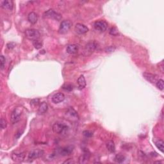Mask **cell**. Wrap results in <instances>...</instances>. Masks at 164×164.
<instances>
[{
  "instance_id": "cell-1",
  "label": "cell",
  "mask_w": 164,
  "mask_h": 164,
  "mask_svg": "<svg viewBox=\"0 0 164 164\" xmlns=\"http://www.w3.org/2000/svg\"><path fill=\"white\" fill-rule=\"evenodd\" d=\"M22 112L23 108L22 106H17L15 108L12 112L11 116H10V120H11L12 124H15L19 121Z\"/></svg>"
},
{
  "instance_id": "cell-2",
  "label": "cell",
  "mask_w": 164,
  "mask_h": 164,
  "mask_svg": "<svg viewBox=\"0 0 164 164\" xmlns=\"http://www.w3.org/2000/svg\"><path fill=\"white\" fill-rule=\"evenodd\" d=\"M69 130V127L62 122H56L53 126V131L57 134H63Z\"/></svg>"
},
{
  "instance_id": "cell-3",
  "label": "cell",
  "mask_w": 164,
  "mask_h": 164,
  "mask_svg": "<svg viewBox=\"0 0 164 164\" xmlns=\"http://www.w3.org/2000/svg\"><path fill=\"white\" fill-rule=\"evenodd\" d=\"M25 36L28 39L35 40H38L40 37V33L37 30L35 29H27L25 31Z\"/></svg>"
},
{
  "instance_id": "cell-4",
  "label": "cell",
  "mask_w": 164,
  "mask_h": 164,
  "mask_svg": "<svg viewBox=\"0 0 164 164\" xmlns=\"http://www.w3.org/2000/svg\"><path fill=\"white\" fill-rule=\"evenodd\" d=\"M44 17L49 18V19H53L56 20H60L62 19V15L56 12L53 9H50L48 11L45 12L43 14Z\"/></svg>"
},
{
  "instance_id": "cell-5",
  "label": "cell",
  "mask_w": 164,
  "mask_h": 164,
  "mask_svg": "<svg viewBox=\"0 0 164 164\" xmlns=\"http://www.w3.org/2000/svg\"><path fill=\"white\" fill-rule=\"evenodd\" d=\"M66 119L72 122H76L79 120V116L77 112L74 110L73 108H69L65 112Z\"/></svg>"
},
{
  "instance_id": "cell-6",
  "label": "cell",
  "mask_w": 164,
  "mask_h": 164,
  "mask_svg": "<svg viewBox=\"0 0 164 164\" xmlns=\"http://www.w3.org/2000/svg\"><path fill=\"white\" fill-rule=\"evenodd\" d=\"M72 26V22L69 20H64L60 23L59 27L58 32L60 34H65L71 29Z\"/></svg>"
},
{
  "instance_id": "cell-7",
  "label": "cell",
  "mask_w": 164,
  "mask_h": 164,
  "mask_svg": "<svg viewBox=\"0 0 164 164\" xmlns=\"http://www.w3.org/2000/svg\"><path fill=\"white\" fill-rule=\"evenodd\" d=\"M97 48V45L95 42H91L87 43L85 46L84 50H83V55L85 56H89L91 55L92 53L94 52Z\"/></svg>"
},
{
  "instance_id": "cell-8",
  "label": "cell",
  "mask_w": 164,
  "mask_h": 164,
  "mask_svg": "<svg viewBox=\"0 0 164 164\" xmlns=\"http://www.w3.org/2000/svg\"><path fill=\"white\" fill-rule=\"evenodd\" d=\"M44 154V151L41 149H34L31 151L28 154V160L32 161L35 159L42 157Z\"/></svg>"
},
{
  "instance_id": "cell-9",
  "label": "cell",
  "mask_w": 164,
  "mask_h": 164,
  "mask_svg": "<svg viewBox=\"0 0 164 164\" xmlns=\"http://www.w3.org/2000/svg\"><path fill=\"white\" fill-rule=\"evenodd\" d=\"M94 28L100 32H103L106 31L108 28V24L104 20H97L94 24Z\"/></svg>"
},
{
  "instance_id": "cell-10",
  "label": "cell",
  "mask_w": 164,
  "mask_h": 164,
  "mask_svg": "<svg viewBox=\"0 0 164 164\" xmlns=\"http://www.w3.org/2000/svg\"><path fill=\"white\" fill-rule=\"evenodd\" d=\"M74 30L78 34L83 35L89 32V28L81 23H77L74 27Z\"/></svg>"
},
{
  "instance_id": "cell-11",
  "label": "cell",
  "mask_w": 164,
  "mask_h": 164,
  "mask_svg": "<svg viewBox=\"0 0 164 164\" xmlns=\"http://www.w3.org/2000/svg\"><path fill=\"white\" fill-rule=\"evenodd\" d=\"M26 156V154L24 152L21 153H14L12 155V160L15 162H22L24 161Z\"/></svg>"
},
{
  "instance_id": "cell-12",
  "label": "cell",
  "mask_w": 164,
  "mask_h": 164,
  "mask_svg": "<svg viewBox=\"0 0 164 164\" xmlns=\"http://www.w3.org/2000/svg\"><path fill=\"white\" fill-rule=\"evenodd\" d=\"M73 145H67L65 147H62L59 149V154L62 156H67L71 155L74 150Z\"/></svg>"
},
{
  "instance_id": "cell-13",
  "label": "cell",
  "mask_w": 164,
  "mask_h": 164,
  "mask_svg": "<svg viewBox=\"0 0 164 164\" xmlns=\"http://www.w3.org/2000/svg\"><path fill=\"white\" fill-rule=\"evenodd\" d=\"M65 98V95L63 93L59 92V93H56L53 95L52 97V101L55 104L60 103V102L63 101Z\"/></svg>"
},
{
  "instance_id": "cell-14",
  "label": "cell",
  "mask_w": 164,
  "mask_h": 164,
  "mask_svg": "<svg viewBox=\"0 0 164 164\" xmlns=\"http://www.w3.org/2000/svg\"><path fill=\"white\" fill-rule=\"evenodd\" d=\"M90 157H91V154L88 150L84 151L83 155H81L79 158V163H86L89 161Z\"/></svg>"
},
{
  "instance_id": "cell-15",
  "label": "cell",
  "mask_w": 164,
  "mask_h": 164,
  "mask_svg": "<svg viewBox=\"0 0 164 164\" xmlns=\"http://www.w3.org/2000/svg\"><path fill=\"white\" fill-rule=\"evenodd\" d=\"M143 76L144 77V78L147 80L148 81H149L151 83H156L157 81V77L156 76L154 75V74L149 73H144L143 74Z\"/></svg>"
},
{
  "instance_id": "cell-16",
  "label": "cell",
  "mask_w": 164,
  "mask_h": 164,
  "mask_svg": "<svg viewBox=\"0 0 164 164\" xmlns=\"http://www.w3.org/2000/svg\"><path fill=\"white\" fill-rule=\"evenodd\" d=\"M1 6L5 10H12L13 9V1L11 0H5L1 1Z\"/></svg>"
},
{
  "instance_id": "cell-17",
  "label": "cell",
  "mask_w": 164,
  "mask_h": 164,
  "mask_svg": "<svg viewBox=\"0 0 164 164\" xmlns=\"http://www.w3.org/2000/svg\"><path fill=\"white\" fill-rule=\"evenodd\" d=\"M28 20L31 24H35V23H37L38 20V15L34 12H30L28 15Z\"/></svg>"
},
{
  "instance_id": "cell-18",
  "label": "cell",
  "mask_w": 164,
  "mask_h": 164,
  "mask_svg": "<svg viewBox=\"0 0 164 164\" xmlns=\"http://www.w3.org/2000/svg\"><path fill=\"white\" fill-rule=\"evenodd\" d=\"M79 50V46L76 44H69L67 46V47L66 49V51L69 54H75L77 52H78V51Z\"/></svg>"
},
{
  "instance_id": "cell-19",
  "label": "cell",
  "mask_w": 164,
  "mask_h": 164,
  "mask_svg": "<svg viewBox=\"0 0 164 164\" xmlns=\"http://www.w3.org/2000/svg\"><path fill=\"white\" fill-rule=\"evenodd\" d=\"M48 105L45 102H43L41 103L38 108V113L40 115H42L45 114V113L48 111Z\"/></svg>"
},
{
  "instance_id": "cell-20",
  "label": "cell",
  "mask_w": 164,
  "mask_h": 164,
  "mask_svg": "<svg viewBox=\"0 0 164 164\" xmlns=\"http://www.w3.org/2000/svg\"><path fill=\"white\" fill-rule=\"evenodd\" d=\"M78 85L79 89H83L86 87V80L83 75H81L78 79Z\"/></svg>"
},
{
  "instance_id": "cell-21",
  "label": "cell",
  "mask_w": 164,
  "mask_h": 164,
  "mask_svg": "<svg viewBox=\"0 0 164 164\" xmlns=\"http://www.w3.org/2000/svg\"><path fill=\"white\" fill-rule=\"evenodd\" d=\"M106 146L108 151L110 153H113L115 151V145L114 141L112 140L107 141L106 143Z\"/></svg>"
},
{
  "instance_id": "cell-22",
  "label": "cell",
  "mask_w": 164,
  "mask_h": 164,
  "mask_svg": "<svg viewBox=\"0 0 164 164\" xmlns=\"http://www.w3.org/2000/svg\"><path fill=\"white\" fill-rule=\"evenodd\" d=\"M124 160H125V156L123 155H121V154H118V155H117L115 156V158H114V160L115 162L119 163H122L123 161H124Z\"/></svg>"
},
{
  "instance_id": "cell-23",
  "label": "cell",
  "mask_w": 164,
  "mask_h": 164,
  "mask_svg": "<svg viewBox=\"0 0 164 164\" xmlns=\"http://www.w3.org/2000/svg\"><path fill=\"white\" fill-rule=\"evenodd\" d=\"M163 141L162 140H158L156 141V142H155V145L156 147H157V148L159 150H160L161 153H163V149H164V147H163Z\"/></svg>"
},
{
  "instance_id": "cell-24",
  "label": "cell",
  "mask_w": 164,
  "mask_h": 164,
  "mask_svg": "<svg viewBox=\"0 0 164 164\" xmlns=\"http://www.w3.org/2000/svg\"><path fill=\"white\" fill-rule=\"evenodd\" d=\"M33 45L34 46V48L37 50H39V49L42 48V42L40 40H35L33 41Z\"/></svg>"
},
{
  "instance_id": "cell-25",
  "label": "cell",
  "mask_w": 164,
  "mask_h": 164,
  "mask_svg": "<svg viewBox=\"0 0 164 164\" xmlns=\"http://www.w3.org/2000/svg\"><path fill=\"white\" fill-rule=\"evenodd\" d=\"M156 87L160 91H163V79H158V80L156 81Z\"/></svg>"
},
{
  "instance_id": "cell-26",
  "label": "cell",
  "mask_w": 164,
  "mask_h": 164,
  "mask_svg": "<svg viewBox=\"0 0 164 164\" xmlns=\"http://www.w3.org/2000/svg\"><path fill=\"white\" fill-rule=\"evenodd\" d=\"M63 89L65 90L66 91H68V92H71L73 91V86L71 84H69V83H65L64 84L63 87H62Z\"/></svg>"
},
{
  "instance_id": "cell-27",
  "label": "cell",
  "mask_w": 164,
  "mask_h": 164,
  "mask_svg": "<svg viewBox=\"0 0 164 164\" xmlns=\"http://www.w3.org/2000/svg\"><path fill=\"white\" fill-rule=\"evenodd\" d=\"M110 34L114 36H116L118 34H119V31H118V29L117 28L115 27H112L111 28V29L110 30Z\"/></svg>"
},
{
  "instance_id": "cell-28",
  "label": "cell",
  "mask_w": 164,
  "mask_h": 164,
  "mask_svg": "<svg viewBox=\"0 0 164 164\" xmlns=\"http://www.w3.org/2000/svg\"><path fill=\"white\" fill-rule=\"evenodd\" d=\"M83 135L87 138H91L93 136V133L89 130H85L83 132Z\"/></svg>"
},
{
  "instance_id": "cell-29",
  "label": "cell",
  "mask_w": 164,
  "mask_h": 164,
  "mask_svg": "<svg viewBox=\"0 0 164 164\" xmlns=\"http://www.w3.org/2000/svg\"><path fill=\"white\" fill-rule=\"evenodd\" d=\"M0 124H1V129H5V128H7V125L6 120L4 119L3 118H2V119H1V122H0Z\"/></svg>"
},
{
  "instance_id": "cell-30",
  "label": "cell",
  "mask_w": 164,
  "mask_h": 164,
  "mask_svg": "<svg viewBox=\"0 0 164 164\" xmlns=\"http://www.w3.org/2000/svg\"><path fill=\"white\" fill-rule=\"evenodd\" d=\"M1 69H3L4 68L5 65V62H6V59H5V56L3 55H1Z\"/></svg>"
},
{
  "instance_id": "cell-31",
  "label": "cell",
  "mask_w": 164,
  "mask_h": 164,
  "mask_svg": "<svg viewBox=\"0 0 164 164\" xmlns=\"http://www.w3.org/2000/svg\"><path fill=\"white\" fill-rule=\"evenodd\" d=\"M7 48L9 49V50H12V49L14 48L15 46V44L14 42H9L7 44Z\"/></svg>"
},
{
  "instance_id": "cell-32",
  "label": "cell",
  "mask_w": 164,
  "mask_h": 164,
  "mask_svg": "<svg viewBox=\"0 0 164 164\" xmlns=\"http://www.w3.org/2000/svg\"><path fill=\"white\" fill-rule=\"evenodd\" d=\"M115 50V47H113V46H110V47L106 48V52H112V51H114Z\"/></svg>"
},
{
  "instance_id": "cell-33",
  "label": "cell",
  "mask_w": 164,
  "mask_h": 164,
  "mask_svg": "<svg viewBox=\"0 0 164 164\" xmlns=\"http://www.w3.org/2000/svg\"><path fill=\"white\" fill-rule=\"evenodd\" d=\"M74 161H73L72 159H69V160L65 161L63 162V163H74Z\"/></svg>"
},
{
  "instance_id": "cell-34",
  "label": "cell",
  "mask_w": 164,
  "mask_h": 164,
  "mask_svg": "<svg viewBox=\"0 0 164 164\" xmlns=\"http://www.w3.org/2000/svg\"><path fill=\"white\" fill-rule=\"evenodd\" d=\"M38 101H39V100L38 99H33V100H32V101H31V104H34L35 105H37L38 104Z\"/></svg>"
}]
</instances>
